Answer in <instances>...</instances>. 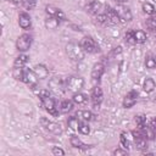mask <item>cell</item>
Here are the masks:
<instances>
[{"mask_svg": "<svg viewBox=\"0 0 156 156\" xmlns=\"http://www.w3.org/2000/svg\"><path fill=\"white\" fill-rule=\"evenodd\" d=\"M127 154V150H122V149H116L113 150V155H126Z\"/></svg>", "mask_w": 156, "mask_h": 156, "instance_id": "40", "label": "cell"}, {"mask_svg": "<svg viewBox=\"0 0 156 156\" xmlns=\"http://www.w3.org/2000/svg\"><path fill=\"white\" fill-rule=\"evenodd\" d=\"M121 52H122V48H121V46L115 48V49H113V51H112V54H113V55H117V54H121Z\"/></svg>", "mask_w": 156, "mask_h": 156, "instance_id": "41", "label": "cell"}, {"mask_svg": "<svg viewBox=\"0 0 156 156\" xmlns=\"http://www.w3.org/2000/svg\"><path fill=\"white\" fill-rule=\"evenodd\" d=\"M58 24H60V20L57 17H51L50 16V18H48L45 21V27L48 29H56L58 27Z\"/></svg>", "mask_w": 156, "mask_h": 156, "instance_id": "20", "label": "cell"}, {"mask_svg": "<svg viewBox=\"0 0 156 156\" xmlns=\"http://www.w3.org/2000/svg\"><path fill=\"white\" fill-rule=\"evenodd\" d=\"M80 116H82L83 119H85V121H90V119L93 118V113H91L90 111H82V112H80Z\"/></svg>", "mask_w": 156, "mask_h": 156, "instance_id": "38", "label": "cell"}, {"mask_svg": "<svg viewBox=\"0 0 156 156\" xmlns=\"http://www.w3.org/2000/svg\"><path fill=\"white\" fill-rule=\"evenodd\" d=\"M84 52L85 51L83 50L82 45H79V44L69 43L66 45V54L73 61H82L84 58Z\"/></svg>", "mask_w": 156, "mask_h": 156, "instance_id": "1", "label": "cell"}, {"mask_svg": "<svg viewBox=\"0 0 156 156\" xmlns=\"http://www.w3.org/2000/svg\"><path fill=\"white\" fill-rule=\"evenodd\" d=\"M69 143H71V145H72L73 147H78V149H82V147H85V146H87V145H84V144L80 141V139H79L77 135H71Z\"/></svg>", "mask_w": 156, "mask_h": 156, "instance_id": "22", "label": "cell"}, {"mask_svg": "<svg viewBox=\"0 0 156 156\" xmlns=\"http://www.w3.org/2000/svg\"><path fill=\"white\" fill-rule=\"evenodd\" d=\"M96 21L99 22V23H108V18H107V16H106V13H102V15H98V17H96Z\"/></svg>", "mask_w": 156, "mask_h": 156, "instance_id": "36", "label": "cell"}, {"mask_svg": "<svg viewBox=\"0 0 156 156\" xmlns=\"http://www.w3.org/2000/svg\"><path fill=\"white\" fill-rule=\"evenodd\" d=\"M104 71H105V67L102 63H95L93 69H91V78L94 80H99L101 78V76L104 74Z\"/></svg>", "mask_w": 156, "mask_h": 156, "instance_id": "14", "label": "cell"}, {"mask_svg": "<svg viewBox=\"0 0 156 156\" xmlns=\"http://www.w3.org/2000/svg\"><path fill=\"white\" fill-rule=\"evenodd\" d=\"M135 122L138 124L139 128H143L146 126V116L144 115H139V116H135Z\"/></svg>", "mask_w": 156, "mask_h": 156, "instance_id": "30", "label": "cell"}, {"mask_svg": "<svg viewBox=\"0 0 156 156\" xmlns=\"http://www.w3.org/2000/svg\"><path fill=\"white\" fill-rule=\"evenodd\" d=\"M143 11L146 13V15H154L155 13V7L154 5H151L150 2H145L143 5Z\"/></svg>", "mask_w": 156, "mask_h": 156, "instance_id": "28", "label": "cell"}, {"mask_svg": "<svg viewBox=\"0 0 156 156\" xmlns=\"http://www.w3.org/2000/svg\"><path fill=\"white\" fill-rule=\"evenodd\" d=\"M40 123H41V126H43L45 129H48L50 133H52V134H55V135H60V134L62 133V128H61V126H60L58 123L51 122V121H49V119L45 118V117L40 118Z\"/></svg>", "mask_w": 156, "mask_h": 156, "instance_id": "3", "label": "cell"}, {"mask_svg": "<svg viewBox=\"0 0 156 156\" xmlns=\"http://www.w3.org/2000/svg\"><path fill=\"white\" fill-rule=\"evenodd\" d=\"M105 13H106V16H107V18H108V23L115 24V23H117V22L119 21V17H118V15H117V12H116L115 9L107 7V10H106Z\"/></svg>", "mask_w": 156, "mask_h": 156, "instance_id": "16", "label": "cell"}, {"mask_svg": "<svg viewBox=\"0 0 156 156\" xmlns=\"http://www.w3.org/2000/svg\"><path fill=\"white\" fill-rule=\"evenodd\" d=\"M37 4V0H22V5L27 10H32Z\"/></svg>", "mask_w": 156, "mask_h": 156, "instance_id": "33", "label": "cell"}, {"mask_svg": "<svg viewBox=\"0 0 156 156\" xmlns=\"http://www.w3.org/2000/svg\"><path fill=\"white\" fill-rule=\"evenodd\" d=\"M80 45H82L83 50L87 51V52H98L99 51V48H98L96 43L94 41V39L91 37H84L82 39Z\"/></svg>", "mask_w": 156, "mask_h": 156, "instance_id": "5", "label": "cell"}, {"mask_svg": "<svg viewBox=\"0 0 156 156\" xmlns=\"http://www.w3.org/2000/svg\"><path fill=\"white\" fill-rule=\"evenodd\" d=\"M78 119L76 118V117H69L68 118V121H67V124H68V127L72 129V130H76V129H78Z\"/></svg>", "mask_w": 156, "mask_h": 156, "instance_id": "31", "label": "cell"}, {"mask_svg": "<svg viewBox=\"0 0 156 156\" xmlns=\"http://www.w3.org/2000/svg\"><path fill=\"white\" fill-rule=\"evenodd\" d=\"M33 72L35 73V76L39 79H44V78H46L49 76V71H48V68L44 65H37V66H34Z\"/></svg>", "mask_w": 156, "mask_h": 156, "instance_id": "15", "label": "cell"}, {"mask_svg": "<svg viewBox=\"0 0 156 156\" xmlns=\"http://www.w3.org/2000/svg\"><path fill=\"white\" fill-rule=\"evenodd\" d=\"M145 66H146V68H149V69L155 68V67H156V60H155L152 56H147V57L145 58Z\"/></svg>", "mask_w": 156, "mask_h": 156, "instance_id": "29", "label": "cell"}, {"mask_svg": "<svg viewBox=\"0 0 156 156\" xmlns=\"http://www.w3.org/2000/svg\"><path fill=\"white\" fill-rule=\"evenodd\" d=\"M58 9H56L55 6H52V5H48L46 7H45V12L49 15V16H51V17H56L57 16V13H58Z\"/></svg>", "mask_w": 156, "mask_h": 156, "instance_id": "27", "label": "cell"}, {"mask_svg": "<svg viewBox=\"0 0 156 156\" xmlns=\"http://www.w3.org/2000/svg\"><path fill=\"white\" fill-rule=\"evenodd\" d=\"M146 26L150 30L155 32L156 30V17H150L147 21H146Z\"/></svg>", "mask_w": 156, "mask_h": 156, "instance_id": "32", "label": "cell"}, {"mask_svg": "<svg viewBox=\"0 0 156 156\" xmlns=\"http://www.w3.org/2000/svg\"><path fill=\"white\" fill-rule=\"evenodd\" d=\"M18 24L21 28L23 29H28L32 24V21H30V17L27 12H21L18 15Z\"/></svg>", "mask_w": 156, "mask_h": 156, "instance_id": "13", "label": "cell"}, {"mask_svg": "<svg viewBox=\"0 0 156 156\" xmlns=\"http://www.w3.org/2000/svg\"><path fill=\"white\" fill-rule=\"evenodd\" d=\"M32 45V37L29 34H22L16 41V48L18 51H27Z\"/></svg>", "mask_w": 156, "mask_h": 156, "instance_id": "4", "label": "cell"}, {"mask_svg": "<svg viewBox=\"0 0 156 156\" xmlns=\"http://www.w3.org/2000/svg\"><path fill=\"white\" fill-rule=\"evenodd\" d=\"M101 2H100V0H91L90 2H89V5H88V11L90 12V13H98L99 11H100V9H101Z\"/></svg>", "mask_w": 156, "mask_h": 156, "instance_id": "18", "label": "cell"}, {"mask_svg": "<svg viewBox=\"0 0 156 156\" xmlns=\"http://www.w3.org/2000/svg\"><path fill=\"white\" fill-rule=\"evenodd\" d=\"M121 143H122L123 147L129 149V141H128V139H127V136H126V133H122V134H121Z\"/></svg>", "mask_w": 156, "mask_h": 156, "instance_id": "37", "label": "cell"}, {"mask_svg": "<svg viewBox=\"0 0 156 156\" xmlns=\"http://www.w3.org/2000/svg\"><path fill=\"white\" fill-rule=\"evenodd\" d=\"M37 94H38V96L40 98V100H43V99L50 96V91H49L48 89H39V90L37 91Z\"/></svg>", "mask_w": 156, "mask_h": 156, "instance_id": "34", "label": "cell"}, {"mask_svg": "<svg viewBox=\"0 0 156 156\" xmlns=\"http://www.w3.org/2000/svg\"><path fill=\"white\" fill-rule=\"evenodd\" d=\"M13 4H20V2H22V0H11Z\"/></svg>", "mask_w": 156, "mask_h": 156, "instance_id": "43", "label": "cell"}, {"mask_svg": "<svg viewBox=\"0 0 156 156\" xmlns=\"http://www.w3.org/2000/svg\"><path fill=\"white\" fill-rule=\"evenodd\" d=\"M52 154L56 155V156H62V155H65V151H63L61 147L54 146V147H52Z\"/></svg>", "mask_w": 156, "mask_h": 156, "instance_id": "39", "label": "cell"}, {"mask_svg": "<svg viewBox=\"0 0 156 156\" xmlns=\"http://www.w3.org/2000/svg\"><path fill=\"white\" fill-rule=\"evenodd\" d=\"M49 88L55 94H61L63 91V88H66V84L62 82V79L60 77H54L49 82Z\"/></svg>", "mask_w": 156, "mask_h": 156, "instance_id": "6", "label": "cell"}, {"mask_svg": "<svg viewBox=\"0 0 156 156\" xmlns=\"http://www.w3.org/2000/svg\"><path fill=\"white\" fill-rule=\"evenodd\" d=\"M155 88H156V84H155V80H154L152 78H146V79L144 80V84H143L144 91H146V93H152V91L155 90Z\"/></svg>", "mask_w": 156, "mask_h": 156, "instance_id": "17", "label": "cell"}, {"mask_svg": "<svg viewBox=\"0 0 156 156\" xmlns=\"http://www.w3.org/2000/svg\"><path fill=\"white\" fill-rule=\"evenodd\" d=\"M41 102H43V106L45 107V110H46L49 113H51L52 116H57V111H56V104H55V100H54L52 98L48 96V98L43 99V100H41Z\"/></svg>", "mask_w": 156, "mask_h": 156, "instance_id": "11", "label": "cell"}, {"mask_svg": "<svg viewBox=\"0 0 156 156\" xmlns=\"http://www.w3.org/2000/svg\"><path fill=\"white\" fill-rule=\"evenodd\" d=\"M91 101H93V105L95 108H98L102 101V90L100 87H95L93 89V93H91Z\"/></svg>", "mask_w": 156, "mask_h": 156, "instance_id": "12", "label": "cell"}, {"mask_svg": "<svg viewBox=\"0 0 156 156\" xmlns=\"http://www.w3.org/2000/svg\"><path fill=\"white\" fill-rule=\"evenodd\" d=\"M37 79H38V77L35 76V73H34L33 71H29V69H24V72H23V79H22V82H24V83L29 84V85L32 87V89H34V88L37 87Z\"/></svg>", "mask_w": 156, "mask_h": 156, "instance_id": "8", "label": "cell"}, {"mask_svg": "<svg viewBox=\"0 0 156 156\" xmlns=\"http://www.w3.org/2000/svg\"><path fill=\"white\" fill-rule=\"evenodd\" d=\"M72 107H73V104H72L71 100H63V101L61 102V105H60V110H61V112H63V113L69 112V111L72 110Z\"/></svg>", "mask_w": 156, "mask_h": 156, "instance_id": "23", "label": "cell"}, {"mask_svg": "<svg viewBox=\"0 0 156 156\" xmlns=\"http://www.w3.org/2000/svg\"><path fill=\"white\" fill-rule=\"evenodd\" d=\"M133 135H134V141L138 149L144 150L147 147V143H146V136L143 135V133L140 130H133Z\"/></svg>", "mask_w": 156, "mask_h": 156, "instance_id": "9", "label": "cell"}, {"mask_svg": "<svg viewBox=\"0 0 156 156\" xmlns=\"http://www.w3.org/2000/svg\"><path fill=\"white\" fill-rule=\"evenodd\" d=\"M136 99H138V91H136V90H130V91L126 95V98H124V100H123V106H124L126 108L133 107L134 104L136 102Z\"/></svg>", "mask_w": 156, "mask_h": 156, "instance_id": "10", "label": "cell"}, {"mask_svg": "<svg viewBox=\"0 0 156 156\" xmlns=\"http://www.w3.org/2000/svg\"><path fill=\"white\" fill-rule=\"evenodd\" d=\"M115 10H116V12H117V15L119 17V21L127 22V21H130L132 20V12H130V10L128 7H126V6H123L122 4H119Z\"/></svg>", "mask_w": 156, "mask_h": 156, "instance_id": "7", "label": "cell"}, {"mask_svg": "<svg viewBox=\"0 0 156 156\" xmlns=\"http://www.w3.org/2000/svg\"><path fill=\"white\" fill-rule=\"evenodd\" d=\"M27 61H28V56L27 55H20V56H17L16 57V60H15V62H13V67H24V65L27 63Z\"/></svg>", "mask_w": 156, "mask_h": 156, "instance_id": "21", "label": "cell"}, {"mask_svg": "<svg viewBox=\"0 0 156 156\" xmlns=\"http://www.w3.org/2000/svg\"><path fill=\"white\" fill-rule=\"evenodd\" d=\"M124 38H126V40H127L128 43H130V44L135 43V40H134V34H133V30H128V32L126 33Z\"/></svg>", "mask_w": 156, "mask_h": 156, "instance_id": "35", "label": "cell"}, {"mask_svg": "<svg viewBox=\"0 0 156 156\" xmlns=\"http://www.w3.org/2000/svg\"><path fill=\"white\" fill-rule=\"evenodd\" d=\"M78 130L84 135H88L90 133V128L85 122H79L78 123Z\"/></svg>", "mask_w": 156, "mask_h": 156, "instance_id": "26", "label": "cell"}, {"mask_svg": "<svg viewBox=\"0 0 156 156\" xmlns=\"http://www.w3.org/2000/svg\"><path fill=\"white\" fill-rule=\"evenodd\" d=\"M133 34H134V40L136 44H143L146 41V34L145 32L138 29V30H133Z\"/></svg>", "mask_w": 156, "mask_h": 156, "instance_id": "19", "label": "cell"}, {"mask_svg": "<svg viewBox=\"0 0 156 156\" xmlns=\"http://www.w3.org/2000/svg\"><path fill=\"white\" fill-rule=\"evenodd\" d=\"M72 100L76 102V104H84L87 101V95L82 94V93H74Z\"/></svg>", "mask_w": 156, "mask_h": 156, "instance_id": "25", "label": "cell"}, {"mask_svg": "<svg viewBox=\"0 0 156 156\" xmlns=\"http://www.w3.org/2000/svg\"><path fill=\"white\" fill-rule=\"evenodd\" d=\"M83 84H84V80L82 77H78V76H72L69 77L67 80H66V89L71 93H79V90L83 88Z\"/></svg>", "mask_w": 156, "mask_h": 156, "instance_id": "2", "label": "cell"}, {"mask_svg": "<svg viewBox=\"0 0 156 156\" xmlns=\"http://www.w3.org/2000/svg\"><path fill=\"white\" fill-rule=\"evenodd\" d=\"M23 72H24V69L22 67H15L12 71V77L17 80H22L23 79Z\"/></svg>", "mask_w": 156, "mask_h": 156, "instance_id": "24", "label": "cell"}, {"mask_svg": "<svg viewBox=\"0 0 156 156\" xmlns=\"http://www.w3.org/2000/svg\"><path fill=\"white\" fill-rule=\"evenodd\" d=\"M116 1H117L118 4H122V5H123V4H126L128 0H116Z\"/></svg>", "mask_w": 156, "mask_h": 156, "instance_id": "42", "label": "cell"}]
</instances>
